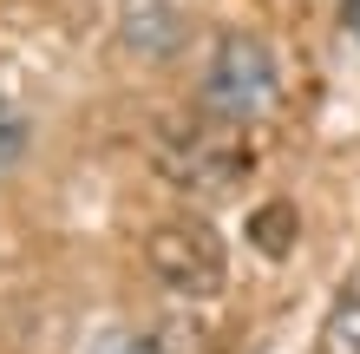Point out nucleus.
<instances>
[{
	"mask_svg": "<svg viewBox=\"0 0 360 354\" xmlns=\"http://www.w3.org/2000/svg\"><path fill=\"white\" fill-rule=\"evenodd\" d=\"M314 354H360V269L341 282V296H334L328 322H321V348Z\"/></svg>",
	"mask_w": 360,
	"mask_h": 354,
	"instance_id": "nucleus-5",
	"label": "nucleus"
},
{
	"mask_svg": "<svg viewBox=\"0 0 360 354\" xmlns=\"http://www.w3.org/2000/svg\"><path fill=\"white\" fill-rule=\"evenodd\" d=\"M184 7L177 0H118V46L144 59V66H164V59H177L184 53Z\"/></svg>",
	"mask_w": 360,
	"mask_h": 354,
	"instance_id": "nucleus-4",
	"label": "nucleus"
},
{
	"mask_svg": "<svg viewBox=\"0 0 360 354\" xmlns=\"http://www.w3.org/2000/svg\"><path fill=\"white\" fill-rule=\"evenodd\" d=\"M144 269H151V282L164 296L210 302V296H223V282H229V249H223V236L210 230V223L177 217V223H158V230L144 236Z\"/></svg>",
	"mask_w": 360,
	"mask_h": 354,
	"instance_id": "nucleus-3",
	"label": "nucleus"
},
{
	"mask_svg": "<svg viewBox=\"0 0 360 354\" xmlns=\"http://www.w3.org/2000/svg\"><path fill=\"white\" fill-rule=\"evenodd\" d=\"M20 158H27V118L0 99V171H13Z\"/></svg>",
	"mask_w": 360,
	"mask_h": 354,
	"instance_id": "nucleus-8",
	"label": "nucleus"
},
{
	"mask_svg": "<svg viewBox=\"0 0 360 354\" xmlns=\"http://www.w3.org/2000/svg\"><path fill=\"white\" fill-rule=\"evenodd\" d=\"M151 171L171 184V191H184L190 203H229L236 191H249V177H256L249 125H229L217 112L184 118V125H171V132H158Z\"/></svg>",
	"mask_w": 360,
	"mask_h": 354,
	"instance_id": "nucleus-1",
	"label": "nucleus"
},
{
	"mask_svg": "<svg viewBox=\"0 0 360 354\" xmlns=\"http://www.w3.org/2000/svg\"><path fill=\"white\" fill-rule=\"evenodd\" d=\"M249 243H256L262 256H288V249H295V203L256 210V217H249Z\"/></svg>",
	"mask_w": 360,
	"mask_h": 354,
	"instance_id": "nucleus-6",
	"label": "nucleus"
},
{
	"mask_svg": "<svg viewBox=\"0 0 360 354\" xmlns=\"http://www.w3.org/2000/svg\"><path fill=\"white\" fill-rule=\"evenodd\" d=\"M197 106L229 125H262L282 112V59L262 33H217L203 72H197Z\"/></svg>",
	"mask_w": 360,
	"mask_h": 354,
	"instance_id": "nucleus-2",
	"label": "nucleus"
},
{
	"mask_svg": "<svg viewBox=\"0 0 360 354\" xmlns=\"http://www.w3.org/2000/svg\"><path fill=\"white\" fill-rule=\"evenodd\" d=\"M92 354H171V341L151 335V328H112V335H98Z\"/></svg>",
	"mask_w": 360,
	"mask_h": 354,
	"instance_id": "nucleus-7",
	"label": "nucleus"
}]
</instances>
